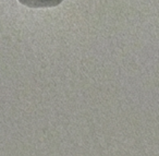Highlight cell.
I'll return each mask as SVG.
<instances>
[{
  "instance_id": "obj_1",
  "label": "cell",
  "mask_w": 159,
  "mask_h": 156,
  "mask_svg": "<svg viewBox=\"0 0 159 156\" xmlns=\"http://www.w3.org/2000/svg\"><path fill=\"white\" fill-rule=\"evenodd\" d=\"M29 8H52L59 6L63 0H18Z\"/></svg>"
}]
</instances>
